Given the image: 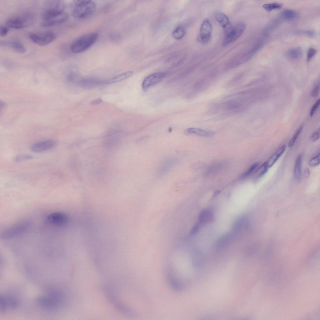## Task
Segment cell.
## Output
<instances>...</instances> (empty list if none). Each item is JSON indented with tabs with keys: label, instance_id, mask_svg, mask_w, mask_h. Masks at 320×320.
<instances>
[{
	"label": "cell",
	"instance_id": "6da1fadb",
	"mask_svg": "<svg viewBox=\"0 0 320 320\" xmlns=\"http://www.w3.org/2000/svg\"><path fill=\"white\" fill-rule=\"evenodd\" d=\"M96 5L91 0H75L72 10L74 17L78 19H83L91 15L95 11Z\"/></svg>",
	"mask_w": 320,
	"mask_h": 320
},
{
	"label": "cell",
	"instance_id": "7a4b0ae2",
	"mask_svg": "<svg viewBox=\"0 0 320 320\" xmlns=\"http://www.w3.org/2000/svg\"><path fill=\"white\" fill-rule=\"evenodd\" d=\"M98 36L97 33L94 32L81 36L72 43L70 47L71 51L77 53L86 50L96 42Z\"/></svg>",
	"mask_w": 320,
	"mask_h": 320
},
{
	"label": "cell",
	"instance_id": "3957f363",
	"mask_svg": "<svg viewBox=\"0 0 320 320\" xmlns=\"http://www.w3.org/2000/svg\"><path fill=\"white\" fill-rule=\"evenodd\" d=\"M44 5V9L42 15V20L49 19L62 14L64 9V3L60 0L48 1Z\"/></svg>",
	"mask_w": 320,
	"mask_h": 320
},
{
	"label": "cell",
	"instance_id": "277c9868",
	"mask_svg": "<svg viewBox=\"0 0 320 320\" xmlns=\"http://www.w3.org/2000/svg\"><path fill=\"white\" fill-rule=\"evenodd\" d=\"M33 21L32 15L27 14L9 18L6 21L5 24L8 27L20 29L29 26Z\"/></svg>",
	"mask_w": 320,
	"mask_h": 320
},
{
	"label": "cell",
	"instance_id": "5b68a950",
	"mask_svg": "<svg viewBox=\"0 0 320 320\" xmlns=\"http://www.w3.org/2000/svg\"><path fill=\"white\" fill-rule=\"evenodd\" d=\"M30 223L27 221L18 223L5 229L1 233V239H6L13 238L24 233L29 228Z\"/></svg>",
	"mask_w": 320,
	"mask_h": 320
},
{
	"label": "cell",
	"instance_id": "8992f818",
	"mask_svg": "<svg viewBox=\"0 0 320 320\" xmlns=\"http://www.w3.org/2000/svg\"><path fill=\"white\" fill-rule=\"evenodd\" d=\"M36 301L41 307L50 310L57 309L62 303L55 298L48 294L46 296L38 297Z\"/></svg>",
	"mask_w": 320,
	"mask_h": 320
},
{
	"label": "cell",
	"instance_id": "52a82bcc",
	"mask_svg": "<svg viewBox=\"0 0 320 320\" xmlns=\"http://www.w3.org/2000/svg\"><path fill=\"white\" fill-rule=\"evenodd\" d=\"M29 38L36 44L44 46L53 42L55 39L56 36L53 32L49 31L40 33H31L29 35Z\"/></svg>",
	"mask_w": 320,
	"mask_h": 320
},
{
	"label": "cell",
	"instance_id": "ba28073f",
	"mask_svg": "<svg viewBox=\"0 0 320 320\" xmlns=\"http://www.w3.org/2000/svg\"><path fill=\"white\" fill-rule=\"evenodd\" d=\"M46 221L50 224L59 226L66 225L69 221V217L65 213L61 212H55L48 215Z\"/></svg>",
	"mask_w": 320,
	"mask_h": 320
},
{
	"label": "cell",
	"instance_id": "9c48e42d",
	"mask_svg": "<svg viewBox=\"0 0 320 320\" xmlns=\"http://www.w3.org/2000/svg\"><path fill=\"white\" fill-rule=\"evenodd\" d=\"M56 144V142L54 140H44L32 144L30 147V149L34 152H42L51 149Z\"/></svg>",
	"mask_w": 320,
	"mask_h": 320
},
{
	"label": "cell",
	"instance_id": "30bf717a",
	"mask_svg": "<svg viewBox=\"0 0 320 320\" xmlns=\"http://www.w3.org/2000/svg\"><path fill=\"white\" fill-rule=\"evenodd\" d=\"M165 76V73L161 72L155 73L148 76L142 82V88L143 90L146 91L151 86L159 83Z\"/></svg>",
	"mask_w": 320,
	"mask_h": 320
},
{
	"label": "cell",
	"instance_id": "8fae6325",
	"mask_svg": "<svg viewBox=\"0 0 320 320\" xmlns=\"http://www.w3.org/2000/svg\"><path fill=\"white\" fill-rule=\"evenodd\" d=\"M245 28V25L243 23H239L234 27L231 32L225 36L223 42V45H227L236 40L242 34Z\"/></svg>",
	"mask_w": 320,
	"mask_h": 320
},
{
	"label": "cell",
	"instance_id": "7c38bea8",
	"mask_svg": "<svg viewBox=\"0 0 320 320\" xmlns=\"http://www.w3.org/2000/svg\"><path fill=\"white\" fill-rule=\"evenodd\" d=\"M215 16L218 23L223 28L225 36L229 34L233 30L234 27L232 25L227 16L222 12L218 11L216 13Z\"/></svg>",
	"mask_w": 320,
	"mask_h": 320
},
{
	"label": "cell",
	"instance_id": "4fadbf2b",
	"mask_svg": "<svg viewBox=\"0 0 320 320\" xmlns=\"http://www.w3.org/2000/svg\"><path fill=\"white\" fill-rule=\"evenodd\" d=\"M19 304L18 300L13 296H0V309L3 311H6L8 307L12 308H15L18 307Z\"/></svg>",
	"mask_w": 320,
	"mask_h": 320
},
{
	"label": "cell",
	"instance_id": "5bb4252c",
	"mask_svg": "<svg viewBox=\"0 0 320 320\" xmlns=\"http://www.w3.org/2000/svg\"><path fill=\"white\" fill-rule=\"evenodd\" d=\"M211 24L208 19H205L201 25L200 32V38L204 43L209 41L212 33Z\"/></svg>",
	"mask_w": 320,
	"mask_h": 320
},
{
	"label": "cell",
	"instance_id": "9a60e30c",
	"mask_svg": "<svg viewBox=\"0 0 320 320\" xmlns=\"http://www.w3.org/2000/svg\"><path fill=\"white\" fill-rule=\"evenodd\" d=\"M68 17V15L63 12L49 19L42 20L40 23V25L43 27H47L58 25L64 22Z\"/></svg>",
	"mask_w": 320,
	"mask_h": 320
},
{
	"label": "cell",
	"instance_id": "2e32d148",
	"mask_svg": "<svg viewBox=\"0 0 320 320\" xmlns=\"http://www.w3.org/2000/svg\"><path fill=\"white\" fill-rule=\"evenodd\" d=\"M186 135L194 134L203 137H210L214 134V132L212 131L206 130L202 129L195 128H190L186 129L184 131Z\"/></svg>",
	"mask_w": 320,
	"mask_h": 320
},
{
	"label": "cell",
	"instance_id": "e0dca14e",
	"mask_svg": "<svg viewBox=\"0 0 320 320\" xmlns=\"http://www.w3.org/2000/svg\"><path fill=\"white\" fill-rule=\"evenodd\" d=\"M286 148V145H283L277 150L266 162L268 168H271L283 153Z\"/></svg>",
	"mask_w": 320,
	"mask_h": 320
},
{
	"label": "cell",
	"instance_id": "ac0fdd59",
	"mask_svg": "<svg viewBox=\"0 0 320 320\" xmlns=\"http://www.w3.org/2000/svg\"><path fill=\"white\" fill-rule=\"evenodd\" d=\"M10 47L16 52L20 53H24L26 52V48L23 44L20 42L15 41L9 42H1V44Z\"/></svg>",
	"mask_w": 320,
	"mask_h": 320
},
{
	"label": "cell",
	"instance_id": "d6986e66",
	"mask_svg": "<svg viewBox=\"0 0 320 320\" xmlns=\"http://www.w3.org/2000/svg\"><path fill=\"white\" fill-rule=\"evenodd\" d=\"M302 155L300 154L297 158L294 169V176L295 180L300 181L301 178Z\"/></svg>",
	"mask_w": 320,
	"mask_h": 320
},
{
	"label": "cell",
	"instance_id": "ffe728a7",
	"mask_svg": "<svg viewBox=\"0 0 320 320\" xmlns=\"http://www.w3.org/2000/svg\"><path fill=\"white\" fill-rule=\"evenodd\" d=\"M100 80L96 79L88 78L81 79L79 84L83 88L90 89L100 85Z\"/></svg>",
	"mask_w": 320,
	"mask_h": 320
},
{
	"label": "cell",
	"instance_id": "44dd1931",
	"mask_svg": "<svg viewBox=\"0 0 320 320\" xmlns=\"http://www.w3.org/2000/svg\"><path fill=\"white\" fill-rule=\"evenodd\" d=\"M133 74L132 71H128L117 75L111 79L107 80V84L118 82L131 77Z\"/></svg>",
	"mask_w": 320,
	"mask_h": 320
},
{
	"label": "cell",
	"instance_id": "7402d4cb",
	"mask_svg": "<svg viewBox=\"0 0 320 320\" xmlns=\"http://www.w3.org/2000/svg\"><path fill=\"white\" fill-rule=\"evenodd\" d=\"M297 16V13L294 10L290 9H285L281 12L280 17L282 20L290 21L294 19Z\"/></svg>",
	"mask_w": 320,
	"mask_h": 320
},
{
	"label": "cell",
	"instance_id": "603a6c76",
	"mask_svg": "<svg viewBox=\"0 0 320 320\" xmlns=\"http://www.w3.org/2000/svg\"><path fill=\"white\" fill-rule=\"evenodd\" d=\"M214 217L211 212L207 210L201 212L199 216V220L201 223H205L213 221Z\"/></svg>",
	"mask_w": 320,
	"mask_h": 320
},
{
	"label": "cell",
	"instance_id": "cb8c5ba5",
	"mask_svg": "<svg viewBox=\"0 0 320 320\" xmlns=\"http://www.w3.org/2000/svg\"><path fill=\"white\" fill-rule=\"evenodd\" d=\"M302 52L299 47L294 48L290 49L288 52V57L293 59L299 58L302 56Z\"/></svg>",
	"mask_w": 320,
	"mask_h": 320
},
{
	"label": "cell",
	"instance_id": "d4e9b609",
	"mask_svg": "<svg viewBox=\"0 0 320 320\" xmlns=\"http://www.w3.org/2000/svg\"><path fill=\"white\" fill-rule=\"evenodd\" d=\"M231 238V236L229 234H225L217 242V249H220L226 246L229 242Z\"/></svg>",
	"mask_w": 320,
	"mask_h": 320
},
{
	"label": "cell",
	"instance_id": "484cf974",
	"mask_svg": "<svg viewBox=\"0 0 320 320\" xmlns=\"http://www.w3.org/2000/svg\"><path fill=\"white\" fill-rule=\"evenodd\" d=\"M282 5L281 3L275 2L265 4L263 5V7L267 11L270 12L273 10L280 9Z\"/></svg>",
	"mask_w": 320,
	"mask_h": 320
},
{
	"label": "cell",
	"instance_id": "4316f807",
	"mask_svg": "<svg viewBox=\"0 0 320 320\" xmlns=\"http://www.w3.org/2000/svg\"><path fill=\"white\" fill-rule=\"evenodd\" d=\"M185 34V30L181 26L177 27L172 33L173 37L176 39L179 40L182 38Z\"/></svg>",
	"mask_w": 320,
	"mask_h": 320
},
{
	"label": "cell",
	"instance_id": "83f0119b",
	"mask_svg": "<svg viewBox=\"0 0 320 320\" xmlns=\"http://www.w3.org/2000/svg\"><path fill=\"white\" fill-rule=\"evenodd\" d=\"M268 169L265 162L259 167L256 170V178H258L264 175L267 172Z\"/></svg>",
	"mask_w": 320,
	"mask_h": 320
},
{
	"label": "cell",
	"instance_id": "f1b7e54d",
	"mask_svg": "<svg viewBox=\"0 0 320 320\" xmlns=\"http://www.w3.org/2000/svg\"><path fill=\"white\" fill-rule=\"evenodd\" d=\"M33 157L31 155L23 154L16 156L13 158V160L15 162H19L30 160Z\"/></svg>",
	"mask_w": 320,
	"mask_h": 320
},
{
	"label": "cell",
	"instance_id": "f546056e",
	"mask_svg": "<svg viewBox=\"0 0 320 320\" xmlns=\"http://www.w3.org/2000/svg\"><path fill=\"white\" fill-rule=\"evenodd\" d=\"M259 164L258 162L253 164L246 172L241 176L240 178L244 179L249 176L258 167Z\"/></svg>",
	"mask_w": 320,
	"mask_h": 320
},
{
	"label": "cell",
	"instance_id": "4dcf8cb0",
	"mask_svg": "<svg viewBox=\"0 0 320 320\" xmlns=\"http://www.w3.org/2000/svg\"><path fill=\"white\" fill-rule=\"evenodd\" d=\"M302 128L303 126H301L298 128L295 132L294 135L288 142V146L289 147H292L294 144L297 138L301 133Z\"/></svg>",
	"mask_w": 320,
	"mask_h": 320
},
{
	"label": "cell",
	"instance_id": "1f68e13d",
	"mask_svg": "<svg viewBox=\"0 0 320 320\" xmlns=\"http://www.w3.org/2000/svg\"><path fill=\"white\" fill-rule=\"evenodd\" d=\"M320 163V153L318 152L317 155L311 159L308 162L309 165L311 167H315Z\"/></svg>",
	"mask_w": 320,
	"mask_h": 320
},
{
	"label": "cell",
	"instance_id": "d6a6232c",
	"mask_svg": "<svg viewBox=\"0 0 320 320\" xmlns=\"http://www.w3.org/2000/svg\"><path fill=\"white\" fill-rule=\"evenodd\" d=\"M316 53V50L313 48H309L307 52V61H310L315 55Z\"/></svg>",
	"mask_w": 320,
	"mask_h": 320
},
{
	"label": "cell",
	"instance_id": "836d02e7",
	"mask_svg": "<svg viewBox=\"0 0 320 320\" xmlns=\"http://www.w3.org/2000/svg\"><path fill=\"white\" fill-rule=\"evenodd\" d=\"M319 138V128L314 132L310 137V140L313 142L317 140Z\"/></svg>",
	"mask_w": 320,
	"mask_h": 320
},
{
	"label": "cell",
	"instance_id": "e575fe53",
	"mask_svg": "<svg viewBox=\"0 0 320 320\" xmlns=\"http://www.w3.org/2000/svg\"><path fill=\"white\" fill-rule=\"evenodd\" d=\"M320 103V100L318 99L312 106L310 112V115L311 117L313 116L315 111L318 107L319 106Z\"/></svg>",
	"mask_w": 320,
	"mask_h": 320
},
{
	"label": "cell",
	"instance_id": "d590c367",
	"mask_svg": "<svg viewBox=\"0 0 320 320\" xmlns=\"http://www.w3.org/2000/svg\"><path fill=\"white\" fill-rule=\"evenodd\" d=\"M8 32V29L7 27L2 26L0 28V35L3 37L5 36Z\"/></svg>",
	"mask_w": 320,
	"mask_h": 320
},
{
	"label": "cell",
	"instance_id": "8d00e7d4",
	"mask_svg": "<svg viewBox=\"0 0 320 320\" xmlns=\"http://www.w3.org/2000/svg\"><path fill=\"white\" fill-rule=\"evenodd\" d=\"M298 33L303 34L310 37H313L315 35V32L312 30H303L298 32Z\"/></svg>",
	"mask_w": 320,
	"mask_h": 320
},
{
	"label": "cell",
	"instance_id": "74e56055",
	"mask_svg": "<svg viewBox=\"0 0 320 320\" xmlns=\"http://www.w3.org/2000/svg\"><path fill=\"white\" fill-rule=\"evenodd\" d=\"M319 91V85L316 86L313 88L311 92V95L312 97H316L318 95Z\"/></svg>",
	"mask_w": 320,
	"mask_h": 320
},
{
	"label": "cell",
	"instance_id": "f35d334b",
	"mask_svg": "<svg viewBox=\"0 0 320 320\" xmlns=\"http://www.w3.org/2000/svg\"><path fill=\"white\" fill-rule=\"evenodd\" d=\"M199 225L198 223L196 224L192 228L191 233L192 235L195 234L198 230Z\"/></svg>",
	"mask_w": 320,
	"mask_h": 320
},
{
	"label": "cell",
	"instance_id": "ab89813d",
	"mask_svg": "<svg viewBox=\"0 0 320 320\" xmlns=\"http://www.w3.org/2000/svg\"><path fill=\"white\" fill-rule=\"evenodd\" d=\"M102 101L103 100L101 98H98L92 102H91V104L92 105H98L102 103Z\"/></svg>",
	"mask_w": 320,
	"mask_h": 320
},
{
	"label": "cell",
	"instance_id": "60d3db41",
	"mask_svg": "<svg viewBox=\"0 0 320 320\" xmlns=\"http://www.w3.org/2000/svg\"><path fill=\"white\" fill-rule=\"evenodd\" d=\"M310 174V172L308 168H306L304 170V175L305 178L308 177Z\"/></svg>",
	"mask_w": 320,
	"mask_h": 320
},
{
	"label": "cell",
	"instance_id": "b9f144b4",
	"mask_svg": "<svg viewBox=\"0 0 320 320\" xmlns=\"http://www.w3.org/2000/svg\"><path fill=\"white\" fill-rule=\"evenodd\" d=\"M220 192V191L218 190L216 191L214 193L213 196V198L216 197L219 193Z\"/></svg>",
	"mask_w": 320,
	"mask_h": 320
}]
</instances>
